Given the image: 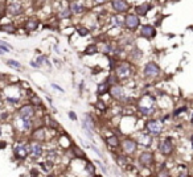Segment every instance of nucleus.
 I'll use <instances>...</instances> for the list:
<instances>
[{"instance_id":"3","label":"nucleus","mask_w":193,"mask_h":177,"mask_svg":"<svg viewBox=\"0 0 193 177\" xmlns=\"http://www.w3.org/2000/svg\"><path fill=\"white\" fill-rule=\"evenodd\" d=\"M139 161L143 166H150L153 163V155L150 153V152H143L139 156Z\"/></svg>"},{"instance_id":"16","label":"nucleus","mask_w":193,"mask_h":177,"mask_svg":"<svg viewBox=\"0 0 193 177\" xmlns=\"http://www.w3.org/2000/svg\"><path fill=\"white\" fill-rule=\"evenodd\" d=\"M83 127H85V130H93V123L90 120V116H86L85 122H83Z\"/></svg>"},{"instance_id":"2","label":"nucleus","mask_w":193,"mask_h":177,"mask_svg":"<svg viewBox=\"0 0 193 177\" xmlns=\"http://www.w3.org/2000/svg\"><path fill=\"white\" fill-rule=\"evenodd\" d=\"M159 149H160V152H161L163 155H169V153H171L172 149H173V145H172V143H171V139H169V137H167L164 141H161Z\"/></svg>"},{"instance_id":"12","label":"nucleus","mask_w":193,"mask_h":177,"mask_svg":"<svg viewBox=\"0 0 193 177\" xmlns=\"http://www.w3.org/2000/svg\"><path fill=\"white\" fill-rule=\"evenodd\" d=\"M31 153L33 155V156H36V157H38L41 153H42V149H41V145L40 144H33L32 147H31Z\"/></svg>"},{"instance_id":"18","label":"nucleus","mask_w":193,"mask_h":177,"mask_svg":"<svg viewBox=\"0 0 193 177\" xmlns=\"http://www.w3.org/2000/svg\"><path fill=\"white\" fill-rule=\"evenodd\" d=\"M107 83H102V85H99V87H98V94H103V93H106L107 91Z\"/></svg>"},{"instance_id":"13","label":"nucleus","mask_w":193,"mask_h":177,"mask_svg":"<svg viewBox=\"0 0 193 177\" xmlns=\"http://www.w3.org/2000/svg\"><path fill=\"white\" fill-rule=\"evenodd\" d=\"M111 94H112V97H115V98H121V97H123V90L119 87V86H114V87H111Z\"/></svg>"},{"instance_id":"24","label":"nucleus","mask_w":193,"mask_h":177,"mask_svg":"<svg viewBox=\"0 0 193 177\" xmlns=\"http://www.w3.org/2000/svg\"><path fill=\"white\" fill-rule=\"evenodd\" d=\"M36 27H37V23H36V21H29V23H28V25H27L28 29H34Z\"/></svg>"},{"instance_id":"9","label":"nucleus","mask_w":193,"mask_h":177,"mask_svg":"<svg viewBox=\"0 0 193 177\" xmlns=\"http://www.w3.org/2000/svg\"><path fill=\"white\" fill-rule=\"evenodd\" d=\"M123 149L126 152H134L136 149V143L131 139H127V140L123 141Z\"/></svg>"},{"instance_id":"7","label":"nucleus","mask_w":193,"mask_h":177,"mask_svg":"<svg viewBox=\"0 0 193 177\" xmlns=\"http://www.w3.org/2000/svg\"><path fill=\"white\" fill-rule=\"evenodd\" d=\"M155 28H152L151 25H144V27H142L140 29V34L143 37H147V38H150V37H153L155 36Z\"/></svg>"},{"instance_id":"25","label":"nucleus","mask_w":193,"mask_h":177,"mask_svg":"<svg viewBox=\"0 0 193 177\" xmlns=\"http://www.w3.org/2000/svg\"><path fill=\"white\" fill-rule=\"evenodd\" d=\"M70 9H64V11H62V13H61V16L62 17H69V16H70Z\"/></svg>"},{"instance_id":"15","label":"nucleus","mask_w":193,"mask_h":177,"mask_svg":"<svg viewBox=\"0 0 193 177\" xmlns=\"http://www.w3.org/2000/svg\"><path fill=\"white\" fill-rule=\"evenodd\" d=\"M148 9H150V6H148V4H143V6H139L136 8V12L139 15H146Z\"/></svg>"},{"instance_id":"14","label":"nucleus","mask_w":193,"mask_h":177,"mask_svg":"<svg viewBox=\"0 0 193 177\" xmlns=\"http://www.w3.org/2000/svg\"><path fill=\"white\" fill-rule=\"evenodd\" d=\"M70 11L74 12V13H81L83 11V7L81 6V4H78V3H73L72 7H70Z\"/></svg>"},{"instance_id":"21","label":"nucleus","mask_w":193,"mask_h":177,"mask_svg":"<svg viewBox=\"0 0 193 177\" xmlns=\"http://www.w3.org/2000/svg\"><path fill=\"white\" fill-rule=\"evenodd\" d=\"M108 144H110V145H114V147H115V145H118V139H116V137H108Z\"/></svg>"},{"instance_id":"28","label":"nucleus","mask_w":193,"mask_h":177,"mask_svg":"<svg viewBox=\"0 0 193 177\" xmlns=\"http://www.w3.org/2000/svg\"><path fill=\"white\" fill-rule=\"evenodd\" d=\"M69 116H70V119H73V120H76L77 118H76V114L74 112H69Z\"/></svg>"},{"instance_id":"5","label":"nucleus","mask_w":193,"mask_h":177,"mask_svg":"<svg viewBox=\"0 0 193 177\" xmlns=\"http://www.w3.org/2000/svg\"><path fill=\"white\" fill-rule=\"evenodd\" d=\"M112 7L118 12H126L127 9H128V4L125 2V0H114V2H112Z\"/></svg>"},{"instance_id":"10","label":"nucleus","mask_w":193,"mask_h":177,"mask_svg":"<svg viewBox=\"0 0 193 177\" xmlns=\"http://www.w3.org/2000/svg\"><path fill=\"white\" fill-rule=\"evenodd\" d=\"M20 115L21 118H29L33 115V109L32 106H23L20 109Z\"/></svg>"},{"instance_id":"1","label":"nucleus","mask_w":193,"mask_h":177,"mask_svg":"<svg viewBox=\"0 0 193 177\" xmlns=\"http://www.w3.org/2000/svg\"><path fill=\"white\" fill-rule=\"evenodd\" d=\"M159 71H160V69H159V66H157L156 63L150 62V63H147V65H146L144 74L147 77H156L157 74H159Z\"/></svg>"},{"instance_id":"19","label":"nucleus","mask_w":193,"mask_h":177,"mask_svg":"<svg viewBox=\"0 0 193 177\" xmlns=\"http://www.w3.org/2000/svg\"><path fill=\"white\" fill-rule=\"evenodd\" d=\"M0 46H2V49L4 52H9V49H11V46H9L7 42H4V41H0Z\"/></svg>"},{"instance_id":"27","label":"nucleus","mask_w":193,"mask_h":177,"mask_svg":"<svg viewBox=\"0 0 193 177\" xmlns=\"http://www.w3.org/2000/svg\"><path fill=\"white\" fill-rule=\"evenodd\" d=\"M78 32H80L81 36H86V34L89 33V31H87V29H85V28H80V29H78Z\"/></svg>"},{"instance_id":"22","label":"nucleus","mask_w":193,"mask_h":177,"mask_svg":"<svg viewBox=\"0 0 193 177\" xmlns=\"http://www.w3.org/2000/svg\"><path fill=\"white\" fill-rule=\"evenodd\" d=\"M97 52V46L95 45H91V46H89L87 49H86V53L87 54H93V53H95Z\"/></svg>"},{"instance_id":"17","label":"nucleus","mask_w":193,"mask_h":177,"mask_svg":"<svg viewBox=\"0 0 193 177\" xmlns=\"http://www.w3.org/2000/svg\"><path fill=\"white\" fill-rule=\"evenodd\" d=\"M7 63L9 66H12V67H15V69H20L21 66H20V63H19L17 61H15V60H8L7 61Z\"/></svg>"},{"instance_id":"4","label":"nucleus","mask_w":193,"mask_h":177,"mask_svg":"<svg viewBox=\"0 0 193 177\" xmlns=\"http://www.w3.org/2000/svg\"><path fill=\"white\" fill-rule=\"evenodd\" d=\"M125 24H126L127 28L135 29L138 25H139V19H138L135 15H128V16L126 17V20H125Z\"/></svg>"},{"instance_id":"8","label":"nucleus","mask_w":193,"mask_h":177,"mask_svg":"<svg viewBox=\"0 0 193 177\" xmlns=\"http://www.w3.org/2000/svg\"><path fill=\"white\" fill-rule=\"evenodd\" d=\"M118 74H119V77L131 76V66L128 65V63H122V65L118 67Z\"/></svg>"},{"instance_id":"26","label":"nucleus","mask_w":193,"mask_h":177,"mask_svg":"<svg viewBox=\"0 0 193 177\" xmlns=\"http://www.w3.org/2000/svg\"><path fill=\"white\" fill-rule=\"evenodd\" d=\"M86 169H87V172H89L90 175H94V166H93V164H87Z\"/></svg>"},{"instance_id":"31","label":"nucleus","mask_w":193,"mask_h":177,"mask_svg":"<svg viewBox=\"0 0 193 177\" xmlns=\"http://www.w3.org/2000/svg\"><path fill=\"white\" fill-rule=\"evenodd\" d=\"M0 54H2V50H0Z\"/></svg>"},{"instance_id":"23","label":"nucleus","mask_w":193,"mask_h":177,"mask_svg":"<svg viewBox=\"0 0 193 177\" xmlns=\"http://www.w3.org/2000/svg\"><path fill=\"white\" fill-rule=\"evenodd\" d=\"M151 111H152V109H147V107H140V112H142V114H144V115L150 114Z\"/></svg>"},{"instance_id":"6","label":"nucleus","mask_w":193,"mask_h":177,"mask_svg":"<svg viewBox=\"0 0 193 177\" xmlns=\"http://www.w3.org/2000/svg\"><path fill=\"white\" fill-rule=\"evenodd\" d=\"M147 128H148L150 132H152L153 135H157V134H160V131H161V126L157 120H151L150 123H148Z\"/></svg>"},{"instance_id":"20","label":"nucleus","mask_w":193,"mask_h":177,"mask_svg":"<svg viewBox=\"0 0 193 177\" xmlns=\"http://www.w3.org/2000/svg\"><path fill=\"white\" fill-rule=\"evenodd\" d=\"M2 29H3V31H6V32H9V33H13L15 32V28L12 25H3Z\"/></svg>"},{"instance_id":"29","label":"nucleus","mask_w":193,"mask_h":177,"mask_svg":"<svg viewBox=\"0 0 193 177\" xmlns=\"http://www.w3.org/2000/svg\"><path fill=\"white\" fill-rule=\"evenodd\" d=\"M52 86H53L54 88H58V90H60V91H62V88H61V87H58L57 85H52Z\"/></svg>"},{"instance_id":"30","label":"nucleus","mask_w":193,"mask_h":177,"mask_svg":"<svg viewBox=\"0 0 193 177\" xmlns=\"http://www.w3.org/2000/svg\"><path fill=\"white\" fill-rule=\"evenodd\" d=\"M97 2H99V0H97ZM101 2H103V0H101Z\"/></svg>"},{"instance_id":"11","label":"nucleus","mask_w":193,"mask_h":177,"mask_svg":"<svg viewBox=\"0 0 193 177\" xmlns=\"http://www.w3.org/2000/svg\"><path fill=\"white\" fill-rule=\"evenodd\" d=\"M8 12L11 15H19V13H21V7L19 4H11L8 7Z\"/></svg>"}]
</instances>
